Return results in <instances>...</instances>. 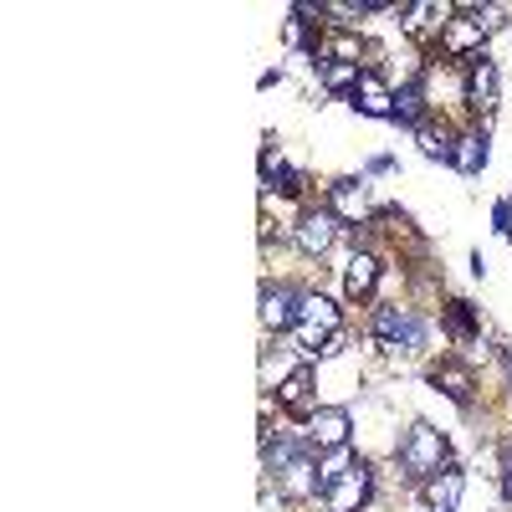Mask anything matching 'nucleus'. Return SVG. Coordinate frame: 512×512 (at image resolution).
Here are the masks:
<instances>
[{"instance_id": "obj_4", "label": "nucleus", "mask_w": 512, "mask_h": 512, "mask_svg": "<svg viewBox=\"0 0 512 512\" xmlns=\"http://www.w3.org/2000/svg\"><path fill=\"white\" fill-rule=\"evenodd\" d=\"M374 333L390 338L395 349H420V344H425V323H420L410 308H379V313H374Z\"/></svg>"}, {"instance_id": "obj_10", "label": "nucleus", "mask_w": 512, "mask_h": 512, "mask_svg": "<svg viewBox=\"0 0 512 512\" xmlns=\"http://www.w3.org/2000/svg\"><path fill=\"white\" fill-rule=\"evenodd\" d=\"M328 210H333L338 221H364V216H369V190H364V180H338L333 195H328Z\"/></svg>"}, {"instance_id": "obj_8", "label": "nucleus", "mask_w": 512, "mask_h": 512, "mask_svg": "<svg viewBox=\"0 0 512 512\" xmlns=\"http://www.w3.org/2000/svg\"><path fill=\"white\" fill-rule=\"evenodd\" d=\"M354 108H359V113H369V118H395V93L384 88V77H379V72H369V67H364L359 88H354Z\"/></svg>"}, {"instance_id": "obj_14", "label": "nucleus", "mask_w": 512, "mask_h": 512, "mask_svg": "<svg viewBox=\"0 0 512 512\" xmlns=\"http://www.w3.org/2000/svg\"><path fill=\"white\" fill-rule=\"evenodd\" d=\"M374 282H379V262H374L369 251H354V256H349V267H344V287H349V297H369Z\"/></svg>"}, {"instance_id": "obj_3", "label": "nucleus", "mask_w": 512, "mask_h": 512, "mask_svg": "<svg viewBox=\"0 0 512 512\" xmlns=\"http://www.w3.org/2000/svg\"><path fill=\"white\" fill-rule=\"evenodd\" d=\"M369 492H374V472H369L364 461H354L349 472L323 492V502H328V512H359L369 502Z\"/></svg>"}, {"instance_id": "obj_15", "label": "nucleus", "mask_w": 512, "mask_h": 512, "mask_svg": "<svg viewBox=\"0 0 512 512\" xmlns=\"http://www.w3.org/2000/svg\"><path fill=\"white\" fill-rule=\"evenodd\" d=\"M451 164L461 169V175H477V169L487 164V139L482 134H461L456 149H451Z\"/></svg>"}, {"instance_id": "obj_17", "label": "nucleus", "mask_w": 512, "mask_h": 512, "mask_svg": "<svg viewBox=\"0 0 512 512\" xmlns=\"http://www.w3.org/2000/svg\"><path fill=\"white\" fill-rule=\"evenodd\" d=\"M359 77H364L359 62H323V88H328V93H354Z\"/></svg>"}, {"instance_id": "obj_16", "label": "nucleus", "mask_w": 512, "mask_h": 512, "mask_svg": "<svg viewBox=\"0 0 512 512\" xmlns=\"http://www.w3.org/2000/svg\"><path fill=\"white\" fill-rule=\"evenodd\" d=\"M441 390L456 400V405H466V395H472V369H461V364H436V374H431Z\"/></svg>"}, {"instance_id": "obj_2", "label": "nucleus", "mask_w": 512, "mask_h": 512, "mask_svg": "<svg viewBox=\"0 0 512 512\" xmlns=\"http://www.w3.org/2000/svg\"><path fill=\"white\" fill-rule=\"evenodd\" d=\"M349 431H354V420L344 405H323L313 420H308V451H344L349 446Z\"/></svg>"}, {"instance_id": "obj_7", "label": "nucleus", "mask_w": 512, "mask_h": 512, "mask_svg": "<svg viewBox=\"0 0 512 512\" xmlns=\"http://www.w3.org/2000/svg\"><path fill=\"white\" fill-rule=\"evenodd\" d=\"M297 297L303 292H292V287H262V323L272 328V333H287V328H297Z\"/></svg>"}, {"instance_id": "obj_5", "label": "nucleus", "mask_w": 512, "mask_h": 512, "mask_svg": "<svg viewBox=\"0 0 512 512\" xmlns=\"http://www.w3.org/2000/svg\"><path fill=\"white\" fill-rule=\"evenodd\" d=\"M277 492L287 497V502H308V497H318L323 492V477H318V461H313V451L308 456H297L287 472H277Z\"/></svg>"}, {"instance_id": "obj_6", "label": "nucleus", "mask_w": 512, "mask_h": 512, "mask_svg": "<svg viewBox=\"0 0 512 512\" xmlns=\"http://www.w3.org/2000/svg\"><path fill=\"white\" fill-rule=\"evenodd\" d=\"M333 236H338V216H333V210H308V216L297 221V246H303L308 256H328Z\"/></svg>"}, {"instance_id": "obj_12", "label": "nucleus", "mask_w": 512, "mask_h": 512, "mask_svg": "<svg viewBox=\"0 0 512 512\" xmlns=\"http://www.w3.org/2000/svg\"><path fill=\"white\" fill-rule=\"evenodd\" d=\"M277 395H282V405H287L292 415H308V420L318 415V405H313V374H308V369H292V374L282 379Z\"/></svg>"}, {"instance_id": "obj_1", "label": "nucleus", "mask_w": 512, "mask_h": 512, "mask_svg": "<svg viewBox=\"0 0 512 512\" xmlns=\"http://www.w3.org/2000/svg\"><path fill=\"white\" fill-rule=\"evenodd\" d=\"M451 466V451H446V436L436 431V425H410L405 431V441H400V472L410 477V482H431L436 472H446Z\"/></svg>"}, {"instance_id": "obj_13", "label": "nucleus", "mask_w": 512, "mask_h": 512, "mask_svg": "<svg viewBox=\"0 0 512 512\" xmlns=\"http://www.w3.org/2000/svg\"><path fill=\"white\" fill-rule=\"evenodd\" d=\"M441 47H446L451 57L477 52V47H482V26H477V21H446V26H441ZM477 57H482V52H477ZM466 62H472V57H466Z\"/></svg>"}, {"instance_id": "obj_9", "label": "nucleus", "mask_w": 512, "mask_h": 512, "mask_svg": "<svg viewBox=\"0 0 512 512\" xmlns=\"http://www.w3.org/2000/svg\"><path fill=\"white\" fill-rule=\"evenodd\" d=\"M461 492H466V477L456 472V466H446V472H436L431 482H425V507L431 512H456Z\"/></svg>"}, {"instance_id": "obj_11", "label": "nucleus", "mask_w": 512, "mask_h": 512, "mask_svg": "<svg viewBox=\"0 0 512 512\" xmlns=\"http://www.w3.org/2000/svg\"><path fill=\"white\" fill-rule=\"evenodd\" d=\"M466 103L472 108H492L497 103V62L472 57V72H466Z\"/></svg>"}, {"instance_id": "obj_20", "label": "nucleus", "mask_w": 512, "mask_h": 512, "mask_svg": "<svg viewBox=\"0 0 512 512\" xmlns=\"http://www.w3.org/2000/svg\"><path fill=\"white\" fill-rule=\"evenodd\" d=\"M472 16H477V26H482V36L502 26V6H472Z\"/></svg>"}, {"instance_id": "obj_19", "label": "nucleus", "mask_w": 512, "mask_h": 512, "mask_svg": "<svg viewBox=\"0 0 512 512\" xmlns=\"http://www.w3.org/2000/svg\"><path fill=\"white\" fill-rule=\"evenodd\" d=\"M420 118H425V98H420V88H405V93L395 98V123L420 128Z\"/></svg>"}, {"instance_id": "obj_18", "label": "nucleus", "mask_w": 512, "mask_h": 512, "mask_svg": "<svg viewBox=\"0 0 512 512\" xmlns=\"http://www.w3.org/2000/svg\"><path fill=\"white\" fill-rule=\"evenodd\" d=\"M415 139H420V154L425 159H441V164H451V149H456V139L446 134V128H415Z\"/></svg>"}, {"instance_id": "obj_21", "label": "nucleus", "mask_w": 512, "mask_h": 512, "mask_svg": "<svg viewBox=\"0 0 512 512\" xmlns=\"http://www.w3.org/2000/svg\"><path fill=\"white\" fill-rule=\"evenodd\" d=\"M287 47H303V21H287Z\"/></svg>"}]
</instances>
